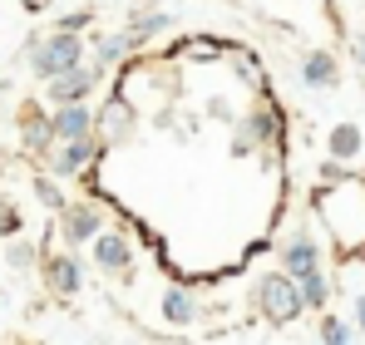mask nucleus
<instances>
[{
    "mask_svg": "<svg viewBox=\"0 0 365 345\" xmlns=\"http://www.w3.org/2000/svg\"><path fill=\"white\" fill-rule=\"evenodd\" d=\"M79 59H84V40L69 35V30H60V35L30 45V69H35L40 79H55V74H64V69H74Z\"/></svg>",
    "mask_w": 365,
    "mask_h": 345,
    "instance_id": "1",
    "label": "nucleus"
},
{
    "mask_svg": "<svg viewBox=\"0 0 365 345\" xmlns=\"http://www.w3.org/2000/svg\"><path fill=\"white\" fill-rule=\"evenodd\" d=\"M257 301H262V311H267V321H277V326H287V321H297L306 306L302 287H297V277L287 272H277V277H262V291H257Z\"/></svg>",
    "mask_w": 365,
    "mask_h": 345,
    "instance_id": "2",
    "label": "nucleus"
},
{
    "mask_svg": "<svg viewBox=\"0 0 365 345\" xmlns=\"http://www.w3.org/2000/svg\"><path fill=\"white\" fill-rule=\"evenodd\" d=\"M94 84H99V69L74 64V69H64V74H55V79L45 84V94H50V104H84V99L94 94Z\"/></svg>",
    "mask_w": 365,
    "mask_h": 345,
    "instance_id": "3",
    "label": "nucleus"
},
{
    "mask_svg": "<svg viewBox=\"0 0 365 345\" xmlns=\"http://www.w3.org/2000/svg\"><path fill=\"white\" fill-rule=\"evenodd\" d=\"M99 138H69V143H60V148H50L45 158H50V172H60V177H69V172H84L94 158H99Z\"/></svg>",
    "mask_w": 365,
    "mask_h": 345,
    "instance_id": "4",
    "label": "nucleus"
},
{
    "mask_svg": "<svg viewBox=\"0 0 365 345\" xmlns=\"http://www.w3.org/2000/svg\"><path fill=\"white\" fill-rule=\"evenodd\" d=\"M20 133H25V148H30V153H40V158L60 143V138H55V118H45L35 104H25V109H20Z\"/></svg>",
    "mask_w": 365,
    "mask_h": 345,
    "instance_id": "5",
    "label": "nucleus"
},
{
    "mask_svg": "<svg viewBox=\"0 0 365 345\" xmlns=\"http://www.w3.org/2000/svg\"><path fill=\"white\" fill-rule=\"evenodd\" d=\"M55 138L69 143V138H94V114L84 104H60L55 109Z\"/></svg>",
    "mask_w": 365,
    "mask_h": 345,
    "instance_id": "6",
    "label": "nucleus"
},
{
    "mask_svg": "<svg viewBox=\"0 0 365 345\" xmlns=\"http://www.w3.org/2000/svg\"><path fill=\"white\" fill-rule=\"evenodd\" d=\"M99 227H104L99 207H84V202L64 207V242H89V237H99Z\"/></svg>",
    "mask_w": 365,
    "mask_h": 345,
    "instance_id": "7",
    "label": "nucleus"
},
{
    "mask_svg": "<svg viewBox=\"0 0 365 345\" xmlns=\"http://www.w3.org/2000/svg\"><path fill=\"white\" fill-rule=\"evenodd\" d=\"M45 282H50L55 296H74V291H79V267H74L69 257H50V262H45Z\"/></svg>",
    "mask_w": 365,
    "mask_h": 345,
    "instance_id": "8",
    "label": "nucleus"
},
{
    "mask_svg": "<svg viewBox=\"0 0 365 345\" xmlns=\"http://www.w3.org/2000/svg\"><path fill=\"white\" fill-rule=\"evenodd\" d=\"M94 257H99V267L123 272V267H128V242H123L119 232H99V237H94Z\"/></svg>",
    "mask_w": 365,
    "mask_h": 345,
    "instance_id": "9",
    "label": "nucleus"
},
{
    "mask_svg": "<svg viewBox=\"0 0 365 345\" xmlns=\"http://www.w3.org/2000/svg\"><path fill=\"white\" fill-rule=\"evenodd\" d=\"M302 79L311 89H336V59L326 55V50H311L302 64Z\"/></svg>",
    "mask_w": 365,
    "mask_h": 345,
    "instance_id": "10",
    "label": "nucleus"
},
{
    "mask_svg": "<svg viewBox=\"0 0 365 345\" xmlns=\"http://www.w3.org/2000/svg\"><path fill=\"white\" fill-rule=\"evenodd\" d=\"M128 104H123V94H114V99H109V109H104V114H99V128H104V143H119L123 133H128Z\"/></svg>",
    "mask_w": 365,
    "mask_h": 345,
    "instance_id": "11",
    "label": "nucleus"
},
{
    "mask_svg": "<svg viewBox=\"0 0 365 345\" xmlns=\"http://www.w3.org/2000/svg\"><path fill=\"white\" fill-rule=\"evenodd\" d=\"M356 153H361V123H351V118H346V123H336V128H331V158H341V163H346V158H356Z\"/></svg>",
    "mask_w": 365,
    "mask_h": 345,
    "instance_id": "12",
    "label": "nucleus"
},
{
    "mask_svg": "<svg viewBox=\"0 0 365 345\" xmlns=\"http://www.w3.org/2000/svg\"><path fill=\"white\" fill-rule=\"evenodd\" d=\"M287 272H292V277L316 272V242H311V237H292V247H287Z\"/></svg>",
    "mask_w": 365,
    "mask_h": 345,
    "instance_id": "13",
    "label": "nucleus"
},
{
    "mask_svg": "<svg viewBox=\"0 0 365 345\" xmlns=\"http://www.w3.org/2000/svg\"><path fill=\"white\" fill-rule=\"evenodd\" d=\"M138 45H143V40H138L133 30H123V35H104V40H99V59H104V64H114V59L133 55Z\"/></svg>",
    "mask_w": 365,
    "mask_h": 345,
    "instance_id": "14",
    "label": "nucleus"
},
{
    "mask_svg": "<svg viewBox=\"0 0 365 345\" xmlns=\"http://www.w3.org/2000/svg\"><path fill=\"white\" fill-rule=\"evenodd\" d=\"M163 316H168V321H192V316H197V306H192V296H187V291H168V296H163Z\"/></svg>",
    "mask_w": 365,
    "mask_h": 345,
    "instance_id": "15",
    "label": "nucleus"
},
{
    "mask_svg": "<svg viewBox=\"0 0 365 345\" xmlns=\"http://www.w3.org/2000/svg\"><path fill=\"white\" fill-rule=\"evenodd\" d=\"M35 197L45 202V207H55V212H64V192L50 182V177H35Z\"/></svg>",
    "mask_w": 365,
    "mask_h": 345,
    "instance_id": "16",
    "label": "nucleus"
},
{
    "mask_svg": "<svg viewBox=\"0 0 365 345\" xmlns=\"http://www.w3.org/2000/svg\"><path fill=\"white\" fill-rule=\"evenodd\" d=\"M15 232H20V212L10 202H0V237H15Z\"/></svg>",
    "mask_w": 365,
    "mask_h": 345,
    "instance_id": "17",
    "label": "nucleus"
},
{
    "mask_svg": "<svg viewBox=\"0 0 365 345\" xmlns=\"http://www.w3.org/2000/svg\"><path fill=\"white\" fill-rule=\"evenodd\" d=\"M89 20H94V10H74V15H64V20H60V30H69V35H79V30H84Z\"/></svg>",
    "mask_w": 365,
    "mask_h": 345,
    "instance_id": "18",
    "label": "nucleus"
},
{
    "mask_svg": "<svg viewBox=\"0 0 365 345\" xmlns=\"http://www.w3.org/2000/svg\"><path fill=\"white\" fill-rule=\"evenodd\" d=\"M321 331H326V345H346V326L341 321H321Z\"/></svg>",
    "mask_w": 365,
    "mask_h": 345,
    "instance_id": "19",
    "label": "nucleus"
},
{
    "mask_svg": "<svg viewBox=\"0 0 365 345\" xmlns=\"http://www.w3.org/2000/svg\"><path fill=\"white\" fill-rule=\"evenodd\" d=\"M20 5H25V15H40V10H50L55 0H20Z\"/></svg>",
    "mask_w": 365,
    "mask_h": 345,
    "instance_id": "20",
    "label": "nucleus"
},
{
    "mask_svg": "<svg viewBox=\"0 0 365 345\" xmlns=\"http://www.w3.org/2000/svg\"><path fill=\"white\" fill-rule=\"evenodd\" d=\"M356 316H361V331H365V296L356 301Z\"/></svg>",
    "mask_w": 365,
    "mask_h": 345,
    "instance_id": "21",
    "label": "nucleus"
},
{
    "mask_svg": "<svg viewBox=\"0 0 365 345\" xmlns=\"http://www.w3.org/2000/svg\"><path fill=\"white\" fill-rule=\"evenodd\" d=\"M356 55H361V64H365V35H361V40H356Z\"/></svg>",
    "mask_w": 365,
    "mask_h": 345,
    "instance_id": "22",
    "label": "nucleus"
}]
</instances>
